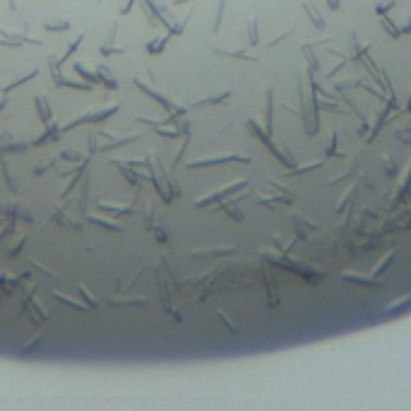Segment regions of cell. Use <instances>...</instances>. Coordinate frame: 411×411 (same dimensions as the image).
<instances>
[{"mask_svg":"<svg viewBox=\"0 0 411 411\" xmlns=\"http://www.w3.org/2000/svg\"><path fill=\"white\" fill-rule=\"evenodd\" d=\"M344 282H353V284H361V286H380L378 282H373V277H363V274H353V272H344L342 274Z\"/></svg>","mask_w":411,"mask_h":411,"instance_id":"1","label":"cell"},{"mask_svg":"<svg viewBox=\"0 0 411 411\" xmlns=\"http://www.w3.org/2000/svg\"><path fill=\"white\" fill-rule=\"evenodd\" d=\"M303 10L308 12V17H310V22L315 24L317 29H325V19H322V15H320V12H317L315 7H313V2H310V0H305V2H303Z\"/></svg>","mask_w":411,"mask_h":411,"instance_id":"2","label":"cell"},{"mask_svg":"<svg viewBox=\"0 0 411 411\" xmlns=\"http://www.w3.org/2000/svg\"><path fill=\"white\" fill-rule=\"evenodd\" d=\"M392 260H395V250H390V253L385 255V257L380 260V262L375 265V267L370 269V277L375 279V277H380V274H385V272H387V267H390V262H392Z\"/></svg>","mask_w":411,"mask_h":411,"instance_id":"3","label":"cell"},{"mask_svg":"<svg viewBox=\"0 0 411 411\" xmlns=\"http://www.w3.org/2000/svg\"><path fill=\"white\" fill-rule=\"evenodd\" d=\"M409 185H411V161H409V166H407V176L402 178V183H399V190H397V197H395L397 202H399V200H402V197L409 192Z\"/></svg>","mask_w":411,"mask_h":411,"instance_id":"4","label":"cell"},{"mask_svg":"<svg viewBox=\"0 0 411 411\" xmlns=\"http://www.w3.org/2000/svg\"><path fill=\"white\" fill-rule=\"evenodd\" d=\"M303 53H305V60H308V67H310L313 72H317V70H320V60H317V56H315V53L310 51V46H305V44H303Z\"/></svg>","mask_w":411,"mask_h":411,"instance_id":"5","label":"cell"},{"mask_svg":"<svg viewBox=\"0 0 411 411\" xmlns=\"http://www.w3.org/2000/svg\"><path fill=\"white\" fill-rule=\"evenodd\" d=\"M349 87H363V79H344V82H334V92H344V89H349Z\"/></svg>","mask_w":411,"mask_h":411,"instance_id":"6","label":"cell"},{"mask_svg":"<svg viewBox=\"0 0 411 411\" xmlns=\"http://www.w3.org/2000/svg\"><path fill=\"white\" fill-rule=\"evenodd\" d=\"M353 195H356V188H347V192H344V197L339 200V205H337V214H342L344 209L349 207V202L353 200Z\"/></svg>","mask_w":411,"mask_h":411,"instance_id":"7","label":"cell"},{"mask_svg":"<svg viewBox=\"0 0 411 411\" xmlns=\"http://www.w3.org/2000/svg\"><path fill=\"white\" fill-rule=\"evenodd\" d=\"M380 24H382V27H385V32L390 34V36H402V29H397L395 24H392V22H390V17H385V15H380Z\"/></svg>","mask_w":411,"mask_h":411,"instance_id":"8","label":"cell"},{"mask_svg":"<svg viewBox=\"0 0 411 411\" xmlns=\"http://www.w3.org/2000/svg\"><path fill=\"white\" fill-rule=\"evenodd\" d=\"M407 303H411V294H407L404 298H399V300H392V303H390V305L385 308V313L390 315V313H395V310H402V308H404Z\"/></svg>","mask_w":411,"mask_h":411,"instance_id":"9","label":"cell"},{"mask_svg":"<svg viewBox=\"0 0 411 411\" xmlns=\"http://www.w3.org/2000/svg\"><path fill=\"white\" fill-rule=\"evenodd\" d=\"M320 166H322V161H313V164H308V166H303V169H296V171H286V176L308 174V171H313V169H320Z\"/></svg>","mask_w":411,"mask_h":411,"instance_id":"10","label":"cell"},{"mask_svg":"<svg viewBox=\"0 0 411 411\" xmlns=\"http://www.w3.org/2000/svg\"><path fill=\"white\" fill-rule=\"evenodd\" d=\"M248 36H250V44H257V19H250V24H248Z\"/></svg>","mask_w":411,"mask_h":411,"instance_id":"11","label":"cell"},{"mask_svg":"<svg viewBox=\"0 0 411 411\" xmlns=\"http://www.w3.org/2000/svg\"><path fill=\"white\" fill-rule=\"evenodd\" d=\"M395 7V0H390V2H382V5H378L375 7V12H378V17L380 15H387V10H392Z\"/></svg>","mask_w":411,"mask_h":411,"instance_id":"12","label":"cell"},{"mask_svg":"<svg viewBox=\"0 0 411 411\" xmlns=\"http://www.w3.org/2000/svg\"><path fill=\"white\" fill-rule=\"evenodd\" d=\"M265 120H267V132H272V96H267V113H265Z\"/></svg>","mask_w":411,"mask_h":411,"instance_id":"13","label":"cell"},{"mask_svg":"<svg viewBox=\"0 0 411 411\" xmlns=\"http://www.w3.org/2000/svg\"><path fill=\"white\" fill-rule=\"evenodd\" d=\"M327 157H337V130L332 132V142L327 147Z\"/></svg>","mask_w":411,"mask_h":411,"instance_id":"14","label":"cell"},{"mask_svg":"<svg viewBox=\"0 0 411 411\" xmlns=\"http://www.w3.org/2000/svg\"><path fill=\"white\" fill-rule=\"evenodd\" d=\"M353 174H356V169H353V171H347V174H342V176H337V178H332V180H330V185H337V183L347 180L349 176H353Z\"/></svg>","mask_w":411,"mask_h":411,"instance_id":"15","label":"cell"},{"mask_svg":"<svg viewBox=\"0 0 411 411\" xmlns=\"http://www.w3.org/2000/svg\"><path fill=\"white\" fill-rule=\"evenodd\" d=\"M327 5H330V10H339V5H342V0H327Z\"/></svg>","mask_w":411,"mask_h":411,"instance_id":"16","label":"cell"},{"mask_svg":"<svg viewBox=\"0 0 411 411\" xmlns=\"http://www.w3.org/2000/svg\"><path fill=\"white\" fill-rule=\"evenodd\" d=\"M411 32V15H409V19H407V27L402 29V34H409Z\"/></svg>","mask_w":411,"mask_h":411,"instance_id":"17","label":"cell"},{"mask_svg":"<svg viewBox=\"0 0 411 411\" xmlns=\"http://www.w3.org/2000/svg\"><path fill=\"white\" fill-rule=\"evenodd\" d=\"M407 113H411V94H409V104H407Z\"/></svg>","mask_w":411,"mask_h":411,"instance_id":"18","label":"cell"}]
</instances>
